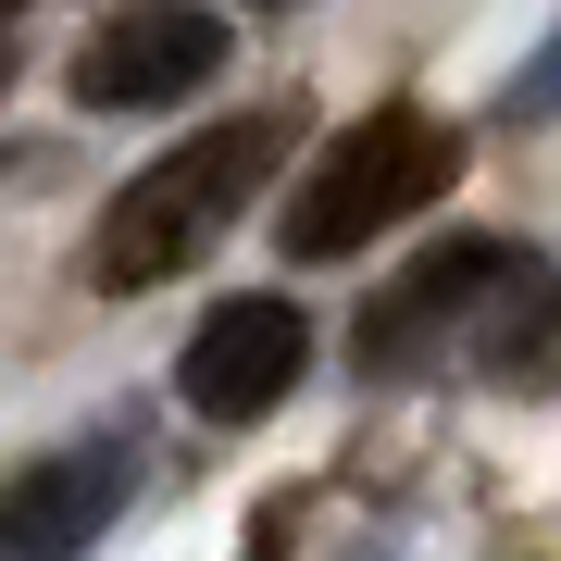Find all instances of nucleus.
Listing matches in <instances>:
<instances>
[{"label":"nucleus","instance_id":"obj_1","mask_svg":"<svg viewBox=\"0 0 561 561\" xmlns=\"http://www.w3.org/2000/svg\"><path fill=\"white\" fill-rule=\"evenodd\" d=\"M449 350L486 387H549L561 375V262L524 238H449L424 250L375 312H362V375H412Z\"/></svg>","mask_w":561,"mask_h":561},{"label":"nucleus","instance_id":"obj_10","mask_svg":"<svg viewBox=\"0 0 561 561\" xmlns=\"http://www.w3.org/2000/svg\"><path fill=\"white\" fill-rule=\"evenodd\" d=\"M0 13H13V0H0Z\"/></svg>","mask_w":561,"mask_h":561},{"label":"nucleus","instance_id":"obj_2","mask_svg":"<svg viewBox=\"0 0 561 561\" xmlns=\"http://www.w3.org/2000/svg\"><path fill=\"white\" fill-rule=\"evenodd\" d=\"M275 150H287V125H275V113H225V125H201V138H175L150 175H125V187H113L101 238H88V287L138 300V287L187 275V262H201L225 225L262 201Z\"/></svg>","mask_w":561,"mask_h":561},{"label":"nucleus","instance_id":"obj_9","mask_svg":"<svg viewBox=\"0 0 561 561\" xmlns=\"http://www.w3.org/2000/svg\"><path fill=\"white\" fill-rule=\"evenodd\" d=\"M262 13H287V0H262Z\"/></svg>","mask_w":561,"mask_h":561},{"label":"nucleus","instance_id":"obj_5","mask_svg":"<svg viewBox=\"0 0 561 561\" xmlns=\"http://www.w3.org/2000/svg\"><path fill=\"white\" fill-rule=\"evenodd\" d=\"M213 62H225V13L150 0V13H113L101 38L76 50V101L88 113H175L187 88H213Z\"/></svg>","mask_w":561,"mask_h":561},{"label":"nucleus","instance_id":"obj_6","mask_svg":"<svg viewBox=\"0 0 561 561\" xmlns=\"http://www.w3.org/2000/svg\"><path fill=\"white\" fill-rule=\"evenodd\" d=\"M125 486H138V449L125 437H76V449L25 461V474L0 486V561H88L113 537Z\"/></svg>","mask_w":561,"mask_h":561},{"label":"nucleus","instance_id":"obj_7","mask_svg":"<svg viewBox=\"0 0 561 561\" xmlns=\"http://www.w3.org/2000/svg\"><path fill=\"white\" fill-rule=\"evenodd\" d=\"M512 101H524V113H549V101H561V50H549V62H537V76H524V88H512Z\"/></svg>","mask_w":561,"mask_h":561},{"label":"nucleus","instance_id":"obj_4","mask_svg":"<svg viewBox=\"0 0 561 561\" xmlns=\"http://www.w3.org/2000/svg\"><path fill=\"white\" fill-rule=\"evenodd\" d=\"M300 375H312V324H300V300L238 287V300L201 312V337H187V362H175V400L201 412V424H262Z\"/></svg>","mask_w":561,"mask_h":561},{"label":"nucleus","instance_id":"obj_8","mask_svg":"<svg viewBox=\"0 0 561 561\" xmlns=\"http://www.w3.org/2000/svg\"><path fill=\"white\" fill-rule=\"evenodd\" d=\"M0 88H13V38H0Z\"/></svg>","mask_w":561,"mask_h":561},{"label":"nucleus","instance_id":"obj_3","mask_svg":"<svg viewBox=\"0 0 561 561\" xmlns=\"http://www.w3.org/2000/svg\"><path fill=\"white\" fill-rule=\"evenodd\" d=\"M449 187H461V138L437 113L387 101V113L337 125V138L312 150V175L287 187V262H350V250L400 238L412 213H437Z\"/></svg>","mask_w":561,"mask_h":561}]
</instances>
